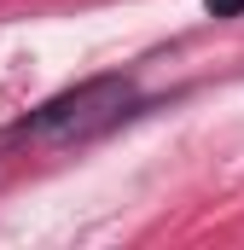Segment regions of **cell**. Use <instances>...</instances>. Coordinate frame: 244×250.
<instances>
[{
	"mask_svg": "<svg viewBox=\"0 0 244 250\" xmlns=\"http://www.w3.org/2000/svg\"><path fill=\"white\" fill-rule=\"evenodd\" d=\"M128 105H134V82H128V76H93V82L59 93V99H47V105L23 123V134L41 140V146H76V140L111 128Z\"/></svg>",
	"mask_w": 244,
	"mask_h": 250,
	"instance_id": "cell-1",
	"label": "cell"
},
{
	"mask_svg": "<svg viewBox=\"0 0 244 250\" xmlns=\"http://www.w3.org/2000/svg\"><path fill=\"white\" fill-rule=\"evenodd\" d=\"M203 6H209V18H239L244 12V0H203Z\"/></svg>",
	"mask_w": 244,
	"mask_h": 250,
	"instance_id": "cell-2",
	"label": "cell"
}]
</instances>
